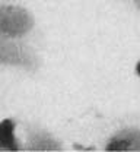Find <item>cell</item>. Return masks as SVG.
<instances>
[{"mask_svg":"<svg viewBox=\"0 0 140 152\" xmlns=\"http://www.w3.org/2000/svg\"><path fill=\"white\" fill-rule=\"evenodd\" d=\"M104 151H128L140 152V126L125 124L112 130L101 146Z\"/></svg>","mask_w":140,"mask_h":152,"instance_id":"obj_4","label":"cell"},{"mask_svg":"<svg viewBox=\"0 0 140 152\" xmlns=\"http://www.w3.org/2000/svg\"><path fill=\"white\" fill-rule=\"evenodd\" d=\"M0 67L34 73L41 67V56L28 41L0 35Z\"/></svg>","mask_w":140,"mask_h":152,"instance_id":"obj_2","label":"cell"},{"mask_svg":"<svg viewBox=\"0 0 140 152\" xmlns=\"http://www.w3.org/2000/svg\"><path fill=\"white\" fill-rule=\"evenodd\" d=\"M130 1V4L137 10V12H140V0H128Z\"/></svg>","mask_w":140,"mask_h":152,"instance_id":"obj_6","label":"cell"},{"mask_svg":"<svg viewBox=\"0 0 140 152\" xmlns=\"http://www.w3.org/2000/svg\"><path fill=\"white\" fill-rule=\"evenodd\" d=\"M0 151H22V139L13 120L0 123Z\"/></svg>","mask_w":140,"mask_h":152,"instance_id":"obj_5","label":"cell"},{"mask_svg":"<svg viewBox=\"0 0 140 152\" xmlns=\"http://www.w3.org/2000/svg\"><path fill=\"white\" fill-rule=\"evenodd\" d=\"M37 31V20L29 9L18 3H0V35L28 41Z\"/></svg>","mask_w":140,"mask_h":152,"instance_id":"obj_1","label":"cell"},{"mask_svg":"<svg viewBox=\"0 0 140 152\" xmlns=\"http://www.w3.org/2000/svg\"><path fill=\"white\" fill-rule=\"evenodd\" d=\"M22 151H63L66 145L60 137L45 126L26 121L22 126Z\"/></svg>","mask_w":140,"mask_h":152,"instance_id":"obj_3","label":"cell"}]
</instances>
